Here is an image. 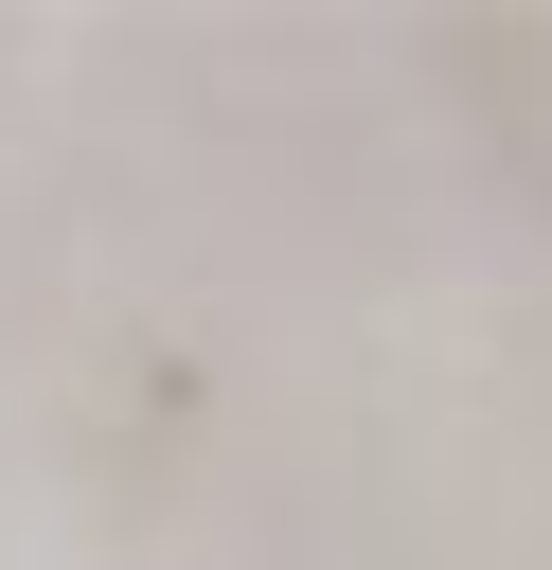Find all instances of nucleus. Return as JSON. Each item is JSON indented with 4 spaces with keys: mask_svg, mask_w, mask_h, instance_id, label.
Masks as SVG:
<instances>
[]
</instances>
